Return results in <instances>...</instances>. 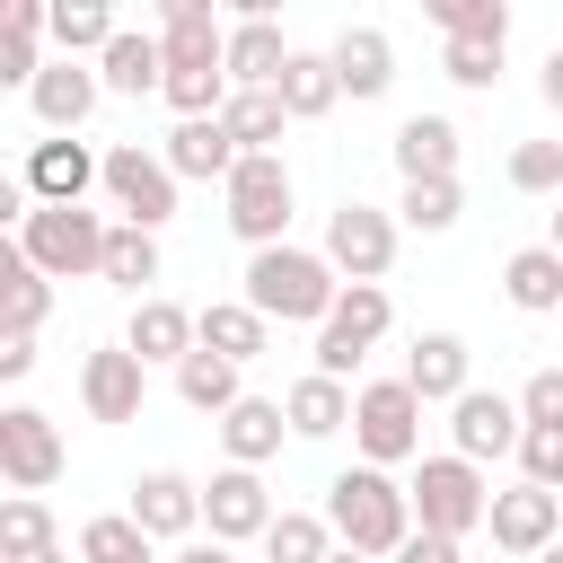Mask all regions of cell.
Returning a JSON list of instances; mask_svg holds the SVG:
<instances>
[{
	"mask_svg": "<svg viewBox=\"0 0 563 563\" xmlns=\"http://www.w3.org/2000/svg\"><path fill=\"white\" fill-rule=\"evenodd\" d=\"M220 123H229V141H238L246 158H273V141H282V123H290V106H282L273 88H238V97L220 106Z\"/></svg>",
	"mask_w": 563,
	"mask_h": 563,
	"instance_id": "obj_29",
	"label": "cell"
},
{
	"mask_svg": "<svg viewBox=\"0 0 563 563\" xmlns=\"http://www.w3.org/2000/svg\"><path fill=\"white\" fill-rule=\"evenodd\" d=\"M123 352H132V361H194V352H202V308L141 299L132 325H123Z\"/></svg>",
	"mask_w": 563,
	"mask_h": 563,
	"instance_id": "obj_20",
	"label": "cell"
},
{
	"mask_svg": "<svg viewBox=\"0 0 563 563\" xmlns=\"http://www.w3.org/2000/svg\"><path fill=\"white\" fill-rule=\"evenodd\" d=\"M396 176H405V185L457 176V123H449V114H405V123H396Z\"/></svg>",
	"mask_w": 563,
	"mask_h": 563,
	"instance_id": "obj_22",
	"label": "cell"
},
{
	"mask_svg": "<svg viewBox=\"0 0 563 563\" xmlns=\"http://www.w3.org/2000/svg\"><path fill=\"white\" fill-rule=\"evenodd\" d=\"M176 185H185V176L167 167V150H141V141H114V150H106V202H114L132 229L158 238V229L176 220Z\"/></svg>",
	"mask_w": 563,
	"mask_h": 563,
	"instance_id": "obj_6",
	"label": "cell"
},
{
	"mask_svg": "<svg viewBox=\"0 0 563 563\" xmlns=\"http://www.w3.org/2000/svg\"><path fill=\"white\" fill-rule=\"evenodd\" d=\"M141 396H150V361H132L123 343H106V352L79 361V405H88V422H141Z\"/></svg>",
	"mask_w": 563,
	"mask_h": 563,
	"instance_id": "obj_15",
	"label": "cell"
},
{
	"mask_svg": "<svg viewBox=\"0 0 563 563\" xmlns=\"http://www.w3.org/2000/svg\"><path fill=\"white\" fill-rule=\"evenodd\" d=\"M167 563H238V554H229V545H220V537H194V545H176V554H167Z\"/></svg>",
	"mask_w": 563,
	"mask_h": 563,
	"instance_id": "obj_49",
	"label": "cell"
},
{
	"mask_svg": "<svg viewBox=\"0 0 563 563\" xmlns=\"http://www.w3.org/2000/svg\"><path fill=\"white\" fill-rule=\"evenodd\" d=\"M35 369V343L26 334H0V378H26Z\"/></svg>",
	"mask_w": 563,
	"mask_h": 563,
	"instance_id": "obj_47",
	"label": "cell"
},
{
	"mask_svg": "<svg viewBox=\"0 0 563 563\" xmlns=\"http://www.w3.org/2000/svg\"><path fill=\"white\" fill-rule=\"evenodd\" d=\"M282 510H273V493H264V475L255 466H220L211 484H202V528L220 537V545H264V528H273Z\"/></svg>",
	"mask_w": 563,
	"mask_h": 563,
	"instance_id": "obj_13",
	"label": "cell"
},
{
	"mask_svg": "<svg viewBox=\"0 0 563 563\" xmlns=\"http://www.w3.org/2000/svg\"><path fill=\"white\" fill-rule=\"evenodd\" d=\"M440 70H449L457 88H493V79H501V44H449Z\"/></svg>",
	"mask_w": 563,
	"mask_h": 563,
	"instance_id": "obj_43",
	"label": "cell"
},
{
	"mask_svg": "<svg viewBox=\"0 0 563 563\" xmlns=\"http://www.w3.org/2000/svg\"><path fill=\"white\" fill-rule=\"evenodd\" d=\"M352 440H361V466H405L422 449V396L405 378H369L352 396Z\"/></svg>",
	"mask_w": 563,
	"mask_h": 563,
	"instance_id": "obj_7",
	"label": "cell"
},
{
	"mask_svg": "<svg viewBox=\"0 0 563 563\" xmlns=\"http://www.w3.org/2000/svg\"><path fill=\"white\" fill-rule=\"evenodd\" d=\"M282 413H290V431H299V440H334V431L352 422V387H343V378H325V369H308V378L282 396Z\"/></svg>",
	"mask_w": 563,
	"mask_h": 563,
	"instance_id": "obj_27",
	"label": "cell"
},
{
	"mask_svg": "<svg viewBox=\"0 0 563 563\" xmlns=\"http://www.w3.org/2000/svg\"><path fill=\"white\" fill-rule=\"evenodd\" d=\"M290 53H299V44H282L273 9H238V18H229V88H282Z\"/></svg>",
	"mask_w": 563,
	"mask_h": 563,
	"instance_id": "obj_17",
	"label": "cell"
},
{
	"mask_svg": "<svg viewBox=\"0 0 563 563\" xmlns=\"http://www.w3.org/2000/svg\"><path fill=\"white\" fill-rule=\"evenodd\" d=\"M79 563H158V545L132 528V510H106L79 528Z\"/></svg>",
	"mask_w": 563,
	"mask_h": 563,
	"instance_id": "obj_37",
	"label": "cell"
},
{
	"mask_svg": "<svg viewBox=\"0 0 563 563\" xmlns=\"http://www.w3.org/2000/svg\"><path fill=\"white\" fill-rule=\"evenodd\" d=\"M123 26H114V9L106 0H53V44H62V62H106V44H114Z\"/></svg>",
	"mask_w": 563,
	"mask_h": 563,
	"instance_id": "obj_31",
	"label": "cell"
},
{
	"mask_svg": "<svg viewBox=\"0 0 563 563\" xmlns=\"http://www.w3.org/2000/svg\"><path fill=\"white\" fill-rule=\"evenodd\" d=\"M545 246H554V255H563V202H554V220H545Z\"/></svg>",
	"mask_w": 563,
	"mask_h": 563,
	"instance_id": "obj_50",
	"label": "cell"
},
{
	"mask_svg": "<svg viewBox=\"0 0 563 563\" xmlns=\"http://www.w3.org/2000/svg\"><path fill=\"white\" fill-rule=\"evenodd\" d=\"M325 554H334L325 510H282V519L264 528V563H325Z\"/></svg>",
	"mask_w": 563,
	"mask_h": 563,
	"instance_id": "obj_36",
	"label": "cell"
},
{
	"mask_svg": "<svg viewBox=\"0 0 563 563\" xmlns=\"http://www.w3.org/2000/svg\"><path fill=\"white\" fill-rule=\"evenodd\" d=\"M510 185L519 194H563V141H519L510 150Z\"/></svg>",
	"mask_w": 563,
	"mask_h": 563,
	"instance_id": "obj_41",
	"label": "cell"
},
{
	"mask_svg": "<svg viewBox=\"0 0 563 563\" xmlns=\"http://www.w3.org/2000/svg\"><path fill=\"white\" fill-rule=\"evenodd\" d=\"M97 282H114V290H132V299H158L150 282H158V238L150 229H132V220H114V238H106V273Z\"/></svg>",
	"mask_w": 563,
	"mask_h": 563,
	"instance_id": "obj_32",
	"label": "cell"
},
{
	"mask_svg": "<svg viewBox=\"0 0 563 563\" xmlns=\"http://www.w3.org/2000/svg\"><path fill=\"white\" fill-rule=\"evenodd\" d=\"M106 220L97 211H79V202H35V220L18 229V246H26V264L44 273V282H79V273H106Z\"/></svg>",
	"mask_w": 563,
	"mask_h": 563,
	"instance_id": "obj_4",
	"label": "cell"
},
{
	"mask_svg": "<svg viewBox=\"0 0 563 563\" xmlns=\"http://www.w3.org/2000/svg\"><path fill=\"white\" fill-rule=\"evenodd\" d=\"M325 62H334V79H343L352 106H369V97L396 88V44H387V26H343V35L325 44Z\"/></svg>",
	"mask_w": 563,
	"mask_h": 563,
	"instance_id": "obj_18",
	"label": "cell"
},
{
	"mask_svg": "<svg viewBox=\"0 0 563 563\" xmlns=\"http://www.w3.org/2000/svg\"><path fill=\"white\" fill-rule=\"evenodd\" d=\"M176 396H185L194 413H229V405H246V387H238V361H220V352H194V361H176Z\"/></svg>",
	"mask_w": 563,
	"mask_h": 563,
	"instance_id": "obj_35",
	"label": "cell"
},
{
	"mask_svg": "<svg viewBox=\"0 0 563 563\" xmlns=\"http://www.w3.org/2000/svg\"><path fill=\"white\" fill-rule=\"evenodd\" d=\"M493 545L501 554H519V563H537L554 537H563V493H545V484H510V493H493Z\"/></svg>",
	"mask_w": 563,
	"mask_h": 563,
	"instance_id": "obj_14",
	"label": "cell"
},
{
	"mask_svg": "<svg viewBox=\"0 0 563 563\" xmlns=\"http://www.w3.org/2000/svg\"><path fill=\"white\" fill-rule=\"evenodd\" d=\"M238 299L264 325H325L334 299H343V273L325 255H308V246H264V255H246V290Z\"/></svg>",
	"mask_w": 563,
	"mask_h": 563,
	"instance_id": "obj_2",
	"label": "cell"
},
{
	"mask_svg": "<svg viewBox=\"0 0 563 563\" xmlns=\"http://www.w3.org/2000/svg\"><path fill=\"white\" fill-rule=\"evenodd\" d=\"M396 325V308H387V290L378 282H343V299H334V317L317 325V369L325 378H352L361 361H369V343Z\"/></svg>",
	"mask_w": 563,
	"mask_h": 563,
	"instance_id": "obj_8",
	"label": "cell"
},
{
	"mask_svg": "<svg viewBox=\"0 0 563 563\" xmlns=\"http://www.w3.org/2000/svg\"><path fill=\"white\" fill-rule=\"evenodd\" d=\"M44 545H62V537H53V510H44L35 493H9V501H0V563L44 554Z\"/></svg>",
	"mask_w": 563,
	"mask_h": 563,
	"instance_id": "obj_39",
	"label": "cell"
},
{
	"mask_svg": "<svg viewBox=\"0 0 563 563\" xmlns=\"http://www.w3.org/2000/svg\"><path fill=\"white\" fill-rule=\"evenodd\" d=\"M501 290H510V308L554 317V308H563V255H554V246H519V255L501 264Z\"/></svg>",
	"mask_w": 563,
	"mask_h": 563,
	"instance_id": "obj_28",
	"label": "cell"
},
{
	"mask_svg": "<svg viewBox=\"0 0 563 563\" xmlns=\"http://www.w3.org/2000/svg\"><path fill=\"white\" fill-rule=\"evenodd\" d=\"M405 229H422V238H440V229H457V211H466V185L457 176H440V185H405Z\"/></svg>",
	"mask_w": 563,
	"mask_h": 563,
	"instance_id": "obj_40",
	"label": "cell"
},
{
	"mask_svg": "<svg viewBox=\"0 0 563 563\" xmlns=\"http://www.w3.org/2000/svg\"><path fill=\"white\" fill-rule=\"evenodd\" d=\"M325 528H334V545H352L369 563H396L405 537H413V493L387 466H343L325 484Z\"/></svg>",
	"mask_w": 563,
	"mask_h": 563,
	"instance_id": "obj_1",
	"label": "cell"
},
{
	"mask_svg": "<svg viewBox=\"0 0 563 563\" xmlns=\"http://www.w3.org/2000/svg\"><path fill=\"white\" fill-rule=\"evenodd\" d=\"M519 484L563 493V431H528V440H519Z\"/></svg>",
	"mask_w": 563,
	"mask_h": 563,
	"instance_id": "obj_42",
	"label": "cell"
},
{
	"mask_svg": "<svg viewBox=\"0 0 563 563\" xmlns=\"http://www.w3.org/2000/svg\"><path fill=\"white\" fill-rule=\"evenodd\" d=\"M537 563H563V537H554V545H545V554H537Z\"/></svg>",
	"mask_w": 563,
	"mask_h": 563,
	"instance_id": "obj_53",
	"label": "cell"
},
{
	"mask_svg": "<svg viewBox=\"0 0 563 563\" xmlns=\"http://www.w3.org/2000/svg\"><path fill=\"white\" fill-rule=\"evenodd\" d=\"M220 194H229V238H238L246 255L290 246V238H282V229H290V167H282V150H273V158H238V176H229Z\"/></svg>",
	"mask_w": 563,
	"mask_h": 563,
	"instance_id": "obj_5",
	"label": "cell"
},
{
	"mask_svg": "<svg viewBox=\"0 0 563 563\" xmlns=\"http://www.w3.org/2000/svg\"><path fill=\"white\" fill-rule=\"evenodd\" d=\"M325 264H334L343 282H387V264H396V220L369 211V202H343V211L325 220Z\"/></svg>",
	"mask_w": 563,
	"mask_h": 563,
	"instance_id": "obj_11",
	"label": "cell"
},
{
	"mask_svg": "<svg viewBox=\"0 0 563 563\" xmlns=\"http://www.w3.org/2000/svg\"><path fill=\"white\" fill-rule=\"evenodd\" d=\"M62 466H70V449H62L53 413L9 405V413H0V475H9L18 493H44V484H62Z\"/></svg>",
	"mask_w": 563,
	"mask_h": 563,
	"instance_id": "obj_10",
	"label": "cell"
},
{
	"mask_svg": "<svg viewBox=\"0 0 563 563\" xmlns=\"http://www.w3.org/2000/svg\"><path fill=\"white\" fill-rule=\"evenodd\" d=\"M158 44L167 70H229V26L211 18V0H158Z\"/></svg>",
	"mask_w": 563,
	"mask_h": 563,
	"instance_id": "obj_16",
	"label": "cell"
},
{
	"mask_svg": "<svg viewBox=\"0 0 563 563\" xmlns=\"http://www.w3.org/2000/svg\"><path fill=\"white\" fill-rule=\"evenodd\" d=\"M449 440H457V457H519V440H528V413H519V396H501V387H466L457 405H449Z\"/></svg>",
	"mask_w": 563,
	"mask_h": 563,
	"instance_id": "obj_9",
	"label": "cell"
},
{
	"mask_svg": "<svg viewBox=\"0 0 563 563\" xmlns=\"http://www.w3.org/2000/svg\"><path fill=\"white\" fill-rule=\"evenodd\" d=\"M97 79H106V97H167V44L158 35H114L106 44V62H97Z\"/></svg>",
	"mask_w": 563,
	"mask_h": 563,
	"instance_id": "obj_24",
	"label": "cell"
},
{
	"mask_svg": "<svg viewBox=\"0 0 563 563\" xmlns=\"http://www.w3.org/2000/svg\"><path fill=\"white\" fill-rule=\"evenodd\" d=\"M97 97H106V79H97L88 62H44V79L26 88V106H35L44 132H79V123L97 114Z\"/></svg>",
	"mask_w": 563,
	"mask_h": 563,
	"instance_id": "obj_21",
	"label": "cell"
},
{
	"mask_svg": "<svg viewBox=\"0 0 563 563\" xmlns=\"http://www.w3.org/2000/svg\"><path fill=\"white\" fill-rule=\"evenodd\" d=\"M396 563H457V545H449V537H422V528H413V537H405V554H396Z\"/></svg>",
	"mask_w": 563,
	"mask_h": 563,
	"instance_id": "obj_46",
	"label": "cell"
},
{
	"mask_svg": "<svg viewBox=\"0 0 563 563\" xmlns=\"http://www.w3.org/2000/svg\"><path fill=\"white\" fill-rule=\"evenodd\" d=\"M405 387L422 396V405H457L475 378H466V334H413V352H405Z\"/></svg>",
	"mask_w": 563,
	"mask_h": 563,
	"instance_id": "obj_23",
	"label": "cell"
},
{
	"mask_svg": "<svg viewBox=\"0 0 563 563\" xmlns=\"http://www.w3.org/2000/svg\"><path fill=\"white\" fill-rule=\"evenodd\" d=\"M282 106H290V123H317L334 97H343V79H334V62L325 53H290V70H282V88H273Z\"/></svg>",
	"mask_w": 563,
	"mask_h": 563,
	"instance_id": "obj_34",
	"label": "cell"
},
{
	"mask_svg": "<svg viewBox=\"0 0 563 563\" xmlns=\"http://www.w3.org/2000/svg\"><path fill=\"white\" fill-rule=\"evenodd\" d=\"M537 97H545V106H554V114H563V44H554V53H545V62H537Z\"/></svg>",
	"mask_w": 563,
	"mask_h": 563,
	"instance_id": "obj_48",
	"label": "cell"
},
{
	"mask_svg": "<svg viewBox=\"0 0 563 563\" xmlns=\"http://www.w3.org/2000/svg\"><path fill=\"white\" fill-rule=\"evenodd\" d=\"M282 431H290V413H282L273 396H246V405L220 413V449H229V466H264V457H282Z\"/></svg>",
	"mask_w": 563,
	"mask_h": 563,
	"instance_id": "obj_26",
	"label": "cell"
},
{
	"mask_svg": "<svg viewBox=\"0 0 563 563\" xmlns=\"http://www.w3.org/2000/svg\"><path fill=\"white\" fill-rule=\"evenodd\" d=\"M238 158H246V150L229 141V123H220V114H202V123H176V132H167V167H176V176H202V185L220 176V185H229V176H238Z\"/></svg>",
	"mask_w": 563,
	"mask_h": 563,
	"instance_id": "obj_25",
	"label": "cell"
},
{
	"mask_svg": "<svg viewBox=\"0 0 563 563\" xmlns=\"http://www.w3.org/2000/svg\"><path fill=\"white\" fill-rule=\"evenodd\" d=\"M132 528H141L150 545H194V528H202V484L176 475V466H150V475L132 484Z\"/></svg>",
	"mask_w": 563,
	"mask_h": 563,
	"instance_id": "obj_12",
	"label": "cell"
},
{
	"mask_svg": "<svg viewBox=\"0 0 563 563\" xmlns=\"http://www.w3.org/2000/svg\"><path fill=\"white\" fill-rule=\"evenodd\" d=\"M0 299H9V334H26V343H35V325L53 317V282L26 264V246H9V255H0Z\"/></svg>",
	"mask_w": 563,
	"mask_h": 563,
	"instance_id": "obj_33",
	"label": "cell"
},
{
	"mask_svg": "<svg viewBox=\"0 0 563 563\" xmlns=\"http://www.w3.org/2000/svg\"><path fill=\"white\" fill-rule=\"evenodd\" d=\"M449 44H510V9L501 0H431Z\"/></svg>",
	"mask_w": 563,
	"mask_h": 563,
	"instance_id": "obj_38",
	"label": "cell"
},
{
	"mask_svg": "<svg viewBox=\"0 0 563 563\" xmlns=\"http://www.w3.org/2000/svg\"><path fill=\"white\" fill-rule=\"evenodd\" d=\"M519 413H528V431H563V369H537L519 387Z\"/></svg>",
	"mask_w": 563,
	"mask_h": 563,
	"instance_id": "obj_44",
	"label": "cell"
},
{
	"mask_svg": "<svg viewBox=\"0 0 563 563\" xmlns=\"http://www.w3.org/2000/svg\"><path fill=\"white\" fill-rule=\"evenodd\" d=\"M264 343H273V325H264L246 299H211V308H202V352H220V361H238V369H246Z\"/></svg>",
	"mask_w": 563,
	"mask_h": 563,
	"instance_id": "obj_30",
	"label": "cell"
},
{
	"mask_svg": "<svg viewBox=\"0 0 563 563\" xmlns=\"http://www.w3.org/2000/svg\"><path fill=\"white\" fill-rule=\"evenodd\" d=\"M18 563H70V554H62V545H44V554H18Z\"/></svg>",
	"mask_w": 563,
	"mask_h": 563,
	"instance_id": "obj_51",
	"label": "cell"
},
{
	"mask_svg": "<svg viewBox=\"0 0 563 563\" xmlns=\"http://www.w3.org/2000/svg\"><path fill=\"white\" fill-rule=\"evenodd\" d=\"M405 493H413V528H422V537H449V545H457V537H475V528L493 519L484 466H475V457H457V449H449V457H422Z\"/></svg>",
	"mask_w": 563,
	"mask_h": 563,
	"instance_id": "obj_3",
	"label": "cell"
},
{
	"mask_svg": "<svg viewBox=\"0 0 563 563\" xmlns=\"http://www.w3.org/2000/svg\"><path fill=\"white\" fill-rule=\"evenodd\" d=\"M325 563H369V554H352V545H334V554H325Z\"/></svg>",
	"mask_w": 563,
	"mask_h": 563,
	"instance_id": "obj_52",
	"label": "cell"
},
{
	"mask_svg": "<svg viewBox=\"0 0 563 563\" xmlns=\"http://www.w3.org/2000/svg\"><path fill=\"white\" fill-rule=\"evenodd\" d=\"M18 185L35 202H88V185H106V158H88V141H35Z\"/></svg>",
	"mask_w": 563,
	"mask_h": 563,
	"instance_id": "obj_19",
	"label": "cell"
},
{
	"mask_svg": "<svg viewBox=\"0 0 563 563\" xmlns=\"http://www.w3.org/2000/svg\"><path fill=\"white\" fill-rule=\"evenodd\" d=\"M35 79H44V62H35V35L0 26V88H35Z\"/></svg>",
	"mask_w": 563,
	"mask_h": 563,
	"instance_id": "obj_45",
	"label": "cell"
}]
</instances>
